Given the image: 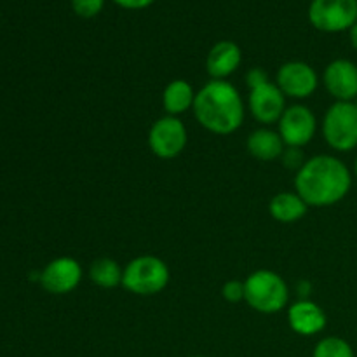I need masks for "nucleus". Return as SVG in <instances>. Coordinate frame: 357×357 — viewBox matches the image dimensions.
Here are the masks:
<instances>
[{"label": "nucleus", "mask_w": 357, "mask_h": 357, "mask_svg": "<svg viewBox=\"0 0 357 357\" xmlns=\"http://www.w3.org/2000/svg\"><path fill=\"white\" fill-rule=\"evenodd\" d=\"M312 357H356V352L345 338L324 337L314 347Z\"/></svg>", "instance_id": "nucleus-19"}, {"label": "nucleus", "mask_w": 357, "mask_h": 357, "mask_svg": "<svg viewBox=\"0 0 357 357\" xmlns=\"http://www.w3.org/2000/svg\"><path fill=\"white\" fill-rule=\"evenodd\" d=\"M194 115L202 129L218 136L239 131L246 119V105L239 89L229 80H209L197 91Z\"/></svg>", "instance_id": "nucleus-2"}, {"label": "nucleus", "mask_w": 357, "mask_h": 357, "mask_svg": "<svg viewBox=\"0 0 357 357\" xmlns=\"http://www.w3.org/2000/svg\"><path fill=\"white\" fill-rule=\"evenodd\" d=\"M243 63V51L234 40H218L206 56V72L211 80H227Z\"/></svg>", "instance_id": "nucleus-14"}, {"label": "nucleus", "mask_w": 357, "mask_h": 357, "mask_svg": "<svg viewBox=\"0 0 357 357\" xmlns=\"http://www.w3.org/2000/svg\"><path fill=\"white\" fill-rule=\"evenodd\" d=\"M307 16L323 33L349 31L357 23V0H310Z\"/></svg>", "instance_id": "nucleus-6"}, {"label": "nucleus", "mask_w": 357, "mask_h": 357, "mask_svg": "<svg viewBox=\"0 0 357 357\" xmlns=\"http://www.w3.org/2000/svg\"><path fill=\"white\" fill-rule=\"evenodd\" d=\"M354 183L352 169L337 155L319 153L295 173V192L309 208H330L344 201Z\"/></svg>", "instance_id": "nucleus-1"}, {"label": "nucleus", "mask_w": 357, "mask_h": 357, "mask_svg": "<svg viewBox=\"0 0 357 357\" xmlns=\"http://www.w3.org/2000/svg\"><path fill=\"white\" fill-rule=\"evenodd\" d=\"M222 296L225 302L229 303H241L246 298V288H244V281H237V279H230L222 286Z\"/></svg>", "instance_id": "nucleus-22"}, {"label": "nucleus", "mask_w": 357, "mask_h": 357, "mask_svg": "<svg viewBox=\"0 0 357 357\" xmlns=\"http://www.w3.org/2000/svg\"><path fill=\"white\" fill-rule=\"evenodd\" d=\"M82 265L72 257H58L38 272V284L49 295H68L82 282Z\"/></svg>", "instance_id": "nucleus-10"}, {"label": "nucleus", "mask_w": 357, "mask_h": 357, "mask_svg": "<svg viewBox=\"0 0 357 357\" xmlns=\"http://www.w3.org/2000/svg\"><path fill=\"white\" fill-rule=\"evenodd\" d=\"M87 275H89V281L98 288L114 289L117 286H122L124 267H121V264L114 258L103 257L91 264Z\"/></svg>", "instance_id": "nucleus-18"}, {"label": "nucleus", "mask_w": 357, "mask_h": 357, "mask_svg": "<svg viewBox=\"0 0 357 357\" xmlns=\"http://www.w3.org/2000/svg\"><path fill=\"white\" fill-rule=\"evenodd\" d=\"M187 143L188 131L180 117L164 115L153 122L149 131V149L157 159H176L187 149Z\"/></svg>", "instance_id": "nucleus-7"}, {"label": "nucleus", "mask_w": 357, "mask_h": 357, "mask_svg": "<svg viewBox=\"0 0 357 357\" xmlns=\"http://www.w3.org/2000/svg\"><path fill=\"white\" fill-rule=\"evenodd\" d=\"M244 80H246L248 89H253V87L260 86V84L267 82V80H271V79H268V73L265 72L264 68H260V66H255V68L248 70Z\"/></svg>", "instance_id": "nucleus-23"}, {"label": "nucleus", "mask_w": 357, "mask_h": 357, "mask_svg": "<svg viewBox=\"0 0 357 357\" xmlns=\"http://www.w3.org/2000/svg\"><path fill=\"white\" fill-rule=\"evenodd\" d=\"M288 324L300 337H316L326 328L328 316L323 307L310 298L296 300L288 307Z\"/></svg>", "instance_id": "nucleus-13"}, {"label": "nucleus", "mask_w": 357, "mask_h": 357, "mask_svg": "<svg viewBox=\"0 0 357 357\" xmlns=\"http://www.w3.org/2000/svg\"><path fill=\"white\" fill-rule=\"evenodd\" d=\"M347 33H349V42H351L352 49H354V51H357V23L351 28V30L347 31Z\"/></svg>", "instance_id": "nucleus-26"}, {"label": "nucleus", "mask_w": 357, "mask_h": 357, "mask_svg": "<svg viewBox=\"0 0 357 357\" xmlns=\"http://www.w3.org/2000/svg\"><path fill=\"white\" fill-rule=\"evenodd\" d=\"M107 0H70L73 13L82 20H93L103 10Z\"/></svg>", "instance_id": "nucleus-20"}, {"label": "nucleus", "mask_w": 357, "mask_h": 357, "mask_svg": "<svg viewBox=\"0 0 357 357\" xmlns=\"http://www.w3.org/2000/svg\"><path fill=\"white\" fill-rule=\"evenodd\" d=\"M112 2L126 10H143L149 9L150 6H153L155 0H112Z\"/></svg>", "instance_id": "nucleus-24"}, {"label": "nucleus", "mask_w": 357, "mask_h": 357, "mask_svg": "<svg viewBox=\"0 0 357 357\" xmlns=\"http://www.w3.org/2000/svg\"><path fill=\"white\" fill-rule=\"evenodd\" d=\"M279 160H281V164L284 166V169L298 173V171L302 169L303 164L307 162V157L305 153H303V149H298V146H286Z\"/></svg>", "instance_id": "nucleus-21"}, {"label": "nucleus", "mask_w": 357, "mask_h": 357, "mask_svg": "<svg viewBox=\"0 0 357 357\" xmlns=\"http://www.w3.org/2000/svg\"><path fill=\"white\" fill-rule=\"evenodd\" d=\"M321 135L335 152H352L357 149V110L354 103L335 101L324 112Z\"/></svg>", "instance_id": "nucleus-5"}, {"label": "nucleus", "mask_w": 357, "mask_h": 357, "mask_svg": "<svg viewBox=\"0 0 357 357\" xmlns=\"http://www.w3.org/2000/svg\"><path fill=\"white\" fill-rule=\"evenodd\" d=\"M246 298L244 302L260 314H278L289 307L288 282L281 274L268 268L255 271L244 279Z\"/></svg>", "instance_id": "nucleus-3"}, {"label": "nucleus", "mask_w": 357, "mask_h": 357, "mask_svg": "<svg viewBox=\"0 0 357 357\" xmlns=\"http://www.w3.org/2000/svg\"><path fill=\"white\" fill-rule=\"evenodd\" d=\"M190 357H206V356H190Z\"/></svg>", "instance_id": "nucleus-29"}, {"label": "nucleus", "mask_w": 357, "mask_h": 357, "mask_svg": "<svg viewBox=\"0 0 357 357\" xmlns=\"http://www.w3.org/2000/svg\"><path fill=\"white\" fill-rule=\"evenodd\" d=\"M195 96L197 91L194 89L188 80L185 79H174L164 87L162 91V108L166 115H173V117H181L187 114L188 110L194 108Z\"/></svg>", "instance_id": "nucleus-16"}, {"label": "nucleus", "mask_w": 357, "mask_h": 357, "mask_svg": "<svg viewBox=\"0 0 357 357\" xmlns=\"http://www.w3.org/2000/svg\"><path fill=\"white\" fill-rule=\"evenodd\" d=\"M310 291H312V284H310V281H300L298 284H296V295H298V300L309 298Z\"/></svg>", "instance_id": "nucleus-25"}, {"label": "nucleus", "mask_w": 357, "mask_h": 357, "mask_svg": "<svg viewBox=\"0 0 357 357\" xmlns=\"http://www.w3.org/2000/svg\"><path fill=\"white\" fill-rule=\"evenodd\" d=\"M286 100L288 98L282 94L278 84L267 80V82L260 84V86L250 89V96H248V108L250 114L258 124L261 126H272L278 124L279 119L282 117L286 110Z\"/></svg>", "instance_id": "nucleus-11"}, {"label": "nucleus", "mask_w": 357, "mask_h": 357, "mask_svg": "<svg viewBox=\"0 0 357 357\" xmlns=\"http://www.w3.org/2000/svg\"><path fill=\"white\" fill-rule=\"evenodd\" d=\"M317 129L319 124L316 114L303 103L288 105L278 122V132L286 146L305 149L316 138Z\"/></svg>", "instance_id": "nucleus-8"}, {"label": "nucleus", "mask_w": 357, "mask_h": 357, "mask_svg": "<svg viewBox=\"0 0 357 357\" xmlns=\"http://www.w3.org/2000/svg\"><path fill=\"white\" fill-rule=\"evenodd\" d=\"M171 272L166 261L155 255H139L124 267L122 288L131 295L155 296L167 288Z\"/></svg>", "instance_id": "nucleus-4"}, {"label": "nucleus", "mask_w": 357, "mask_h": 357, "mask_svg": "<svg viewBox=\"0 0 357 357\" xmlns=\"http://www.w3.org/2000/svg\"><path fill=\"white\" fill-rule=\"evenodd\" d=\"M352 174H354V178L357 180V157H356V160H354V167H352Z\"/></svg>", "instance_id": "nucleus-27"}, {"label": "nucleus", "mask_w": 357, "mask_h": 357, "mask_svg": "<svg viewBox=\"0 0 357 357\" xmlns=\"http://www.w3.org/2000/svg\"><path fill=\"white\" fill-rule=\"evenodd\" d=\"M321 82L335 101L354 103L357 100V65L352 59L337 58L328 63Z\"/></svg>", "instance_id": "nucleus-12"}, {"label": "nucleus", "mask_w": 357, "mask_h": 357, "mask_svg": "<svg viewBox=\"0 0 357 357\" xmlns=\"http://www.w3.org/2000/svg\"><path fill=\"white\" fill-rule=\"evenodd\" d=\"M246 149L253 159L261 160V162H272V160L281 159L286 145L275 129L261 126L248 136Z\"/></svg>", "instance_id": "nucleus-15"}, {"label": "nucleus", "mask_w": 357, "mask_h": 357, "mask_svg": "<svg viewBox=\"0 0 357 357\" xmlns=\"http://www.w3.org/2000/svg\"><path fill=\"white\" fill-rule=\"evenodd\" d=\"M309 211L307 202L296 192H279L268 202V213L279 223H296Z\"/></svg>", "instance_id": "nucleus-17"}, {"label": "nucleus", "mask_w": 357, "mask_h": 357, "mask_svg": "<svg viewBox=\"0 0 357 357\" xmlns=\"http://www.w3.org/2000/svg\"><path fill=\"white\" fill-rule=\"evenodd\" d=\"M354 107H356V110H357V100L354 101Z\"/></svg>", "instance_id": "nucleus-28"}, {"label": "nucleus", "mask_w": 357, "mask_h": 357, "mask_svg": "<svg viewBox=\"0 0 357 357\" xmlns=\"http://www.w3.org/2000/svg\"><path fill=\"white\" fill-rule=\"evenodd\" d=\"M275 84L286 98L295 101L307 100L319 87V75L312 65L300 59L286 61L279 66Z\"/></svg>", "instance_id": "nucleus-9"}]
</instances>
